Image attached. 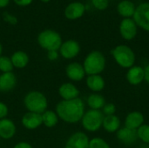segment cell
<instances>
[{
  "label": "cell",
  "mask_w": 149,
  "mask_h": 148,
  "mask_svg": "<svg viewBox=\"0 0 149 148\" xmlns=\"http://www.w3.org/2000/svg\"><path fill=\"white\" fill-rule=\"evenodd\" d=\"M127 81L131 85H139L145 80L144 68L140 65H134L127 69L126 74Z\"/></svg>",
  "instance_id": "cell-13"
},
{
  "label": "cell",
  "mask_w": 149,
  "mask_h": 148,
  "mask_svg": "<svg viewBox=\"0 0 149 148\" xmlns=\"http://www.w3.org/2000/svg\"><path fill=\"white\" fill-rule=\"evenodd\" d=\"M101 112L104 114V116L113 115L116 113V106L113 103H106L104 107L101 109Z\"/></svg>",
  "instance_id": "cell-29"
},
{
  "label": "cell",
  "mask_w": 149,
  "mask_h": 148,
  "mask_svg": "<svg viewBox=\"0 0 149 148\" xmlns=\"http://www.w3.org/2000/svg\"><path fill=\"white\" fill-rule=\"evenodd\" d=\"M106 64L107 59L105 55L101 51L94 50L86 56L83 62V67L87 76L98 75L104 72Z\"/></svg>",
  "instance_id": "cell-2"
},
{
  "label": "cell",
  "mask_w": 149,
  "mask_h": 148,
  "mask_svg": "<svg viewBox=\"0 0 149 148\" xmlns=\"http://www.w3.org/2000/svg\"><path fill=\"white\" fill-rule=\"evenodd\" d=\"M137 137L138 140H141L143 143L149 145V125L148 124H143L141 126H140L137 130Z\"/></svg>",
  "instance_id": "cell-26"
},
{
  "label": "cell",
  "mask_w": 149,
  "mask_h": 148,
  "mask_svg": "<svg viewBox=\"0 0 149 148\" xmlns=\"http://www.w3.org/2000/svg\"><path fill=\"white\" fill-rule=\"evenodd\" d=\"M16 125L10 119L0 120V138L3 140H10L16 134Z\"/></svg>",
  "instance_id": "cell-19"
},
{
  "label": "cell",
  "mask_w": 149,
  "mask_h": 148,
  "mask_svg": "<svg viewBox=\"0 0 149 148\" xmlns=\"http://www.w3.org/2000/svg\"><path fill=\"white\" fill-rule=\"evenodd\" d=\"M58 52L59 55L65 59H73L79 54L80 45L76 40L68 39L62 43Z\"/></svg>",
  "instance_id": "cell-9"
},
{
  "label": "cell",
  "mask_w": 149,
  "mask_h": 148,
  "mask_svg": "<svg viewBox=\"0 0 149 148\" xmlns=\"http://www.w3.org/2000/svg\"><path fill=\"white\" fill-rule=\"evenodd\" d=\"M16 85L17 77L12 72L0 74V92H9L12 91Z\"/></svg>",
  "instance_id": "cell-18"
},
{
  "label": "cell",
  "mask_w": 149,
  "mask_h": 148,
  "mask_svg": "<svg viewBox=\"0 0 149 148\" xmlns=\"http://www.w3.org/2000/svg\"><path fill=\"white\" fill-rule=\"evenodd\" d=\"M9 3H10V0H0V9L7 7Z\"/></svg>",
  "instance_id": "cell-37"
},
{
  "label": "cell",
  "mask_w": 149,
  "mask_h": 148,
  "mask_svg": "<svg viewBox=\"0 0 149 148\" xmlns=\"http://www.w3.org/2000/svg\"><path fill=\"white\" fill-rule=\"evenodd\" d=\"M37 40L38 45L46 51H58L63 43L61 35L52 29H46L39 32Z\"/></svg>",
  "instance_id": "cell-5"
},
{
  "label": "cell",
  "mask_w": 149,
  "mask_h": 148,
  "mask_svg": "<svg viewBox=\"0 0 149 148\" xmlns=\"http://www.w3.org/2000/svg\"><path fill=\"white\" fill-rule=\"evenodd\" d=\"M65 74L70 80L74 82L83 80L86 75L83 65L79 62H72L68 64L65 68Z\"/></svg>",
  "instance_id": "cell-12"
},
{
  "label": "cell",
  "mask_w": 149,
  "mask_h": 148,
  "mask_svg": "<svg viewBox=\"0 0 149 148\" xmlns=\"http://www.w3.org/2000/svg\"><path fill=\"white\" fill-rule=\"evenodd\" d=\"M10 58L13 66L17 69L24 68L29 63V56L24 51H17L13 52Z\"/></svg>",
  "instance_id": "cell-23"
},
{
  "label": "cell",
  "mask_w": 149,
  "mask_h": 148,
  "mask_svg": "<svg viewBox=\"0 0 149 148\" xmlns=\"http://www.w3.org/2000/svg\"><path fill=\"white\" fill-rule=\"evenodd\" d=\"M3 19L4 20V22H6L7 24H10V25H16L18 22L17 17L9 12H3Z\"/></svg>",
  "instance_id": "cell-31"
},
{
  "label": "cell",
  "mask_w": 149,
  "mask_h": 148,
  "mask_svg": "<svg viewBox=\"0 0 149 148\" xmlns=\"http://www.w3.org/2000/svg\"><path fill=\"white\" fill-rule=\"evenodd\" d=\"M13 65L10 60V58L7 56H1L0 57V72L2 73L5 72H11L13 71Z\"/></svg>",
  "instance_id": "cell-27"
},
{
  "label": "cell",
  "mask_w": 149,
  "mask_h": 148,
  "mask_svg": "<svg viewBox=\"0 0 149 148\" xmlns=\"http://www.w3.org/2000/svg\"><path fill=\"white\" fill-rule=\"evenodd\" d=\"M116 137L118 140L124 145H133L138 140L136 130H132L125 126L120 127L116 133Z\"/></svg>",
  "instance_id": "cell-17"
},
{
  "label": "cell",
  "mask_w": 149,
  "mask_h": 148,
  "mask_svg": "<svg viewBox=\"0 0 149 148\" xmlns=\"http://www.w3.org/2000/svg\"><path fill=\"white\" fill-rule=\"evenodd\" d=\"M144 115L139 111H133L129 113L124 121V126L132 130H137L144 124Z\"/></svg>",
  "instance_id": "cell-15"
},
{
  "label": "cell",
  "mask_w": 149,
  "mask_h": 148,
  "mask_svg": "<svg viewBox=\"0 0 149 148\" xmlns=\"http://www.w3.org/2000/svg\"><path fill=\"white\" fill-rule=\"evenodd\" d=\"M119 31L122 38L127 41H131L137 36L138 26L133 18H123L120 23Z\"/></svg>",
  "instance_id": "cell-8"
},
{
  "label": "cell",
  "mask_w": 149,
  "mask_h": 148,
  "mask_svg": "<svg viewBox=\"0 0 149 148\" xmlns=\"http://www.w3.org/2000/svg\"><path fill=\"white\" fill-rule=\"evenodd\" d=\"M111 54L117 65L124 69H129L135 64V53L133 49L127 44H119L115 46L112 50Z\"/></svg>",
  "instance_id": "cell-4"
},
{
  "label": "cell",
  "mask_w": 149,
  "mask_h": 148,
  "mask_svg": "<svg viewBox=\"0 0 149 148\" xmlns=\"http://www.w3.org/2000/svg\"><path fill=\"white\" fill-rule=\"evenodd\" d=\"M42 124V114L28 112L22 117V125L28 130L37 129Z\"/></svg>",
  "instance_id": "cell-16"
},
{
  "label": "cell",
  "mask_w": 149,
  "mask_h": 148,
  "mask_svg": "<svg viewBox=\"0 0 149 148\" xmlns=\"http://www.w3.org/2000/svg\"><path fill=\"white\" fill-rule=\"evenodd\" d=\"M93 6L99 10H105L109 5V0H91Z\"/></svg>",
  "instance_id": "cell-30"
},
{
  "label": "cell",
  "mask_w": 149,
  "mask_h": 148,
  "mask_svg": "<svg viewBox=\"0 0 149 148\" xmlns=\"http://www.w3.org/2000/svg\"><path fill=\"white\" fill-rule=\"evenodd\" d=\"M8 113H9V109L7 105L0 101V120L5 119L8 115Z\"/></svg>",
  "instance_id": "cell-32"
},
{
  "label": "cell",
  "mask_w": 149,
  "mask_h": 148,
  "mask_svg": "<svg viewBox=\"0 0 149 148\" xmlns=\"http://www.w3.org/2000/svg\"><path fill=\"white\" fill-rule=\"evenodd\" d=\"M2 52H3V46H2V44L0 43V57L2 56Z\"/></svg>",
  "instance_id": "cell-38"
},
{
  "label": "cell",
  "mask_w": 149,
  "mask_h": 148,
  "mask_svg": "<svg viewBox=\"0 0 149 148\" xmlns=\"http://www.w3.org/2000/svg\"><path fill=\"white\" fill-rule=\"evenodd\" d=\"M14 3L19 7H25L31 4L33 0H13Z\"/></svg>",
  "instance_id": "cell-34"
},
{
  "label": "cell",
  "mask_w": 149,
  "mask_h": 148,
  "mask_svg": "<svg viewBox=\"0 0 149 148\" xmlns=\"http://www.w3.org/2000/svg\"><path fill=\"white\" fill-rule=\"evenodd\" d=\"M89 148H111L110 145L102 138L95 137L90 140Z\"/></svg>",
  "instance_id": "cell-28"
},
{
  "label": "cell",
  "mask_w": 149,
  "mask_h": 148,
  "mask_svg": "<svg viewBox=\"0 0 149 148\" xmlns=\"http://www.w3.org/2000/svg\"><path fill=\"white\" fill-rule=\"evenodd\" d=\"M86 5L79 1L70 3L65 9L64 15L69 20H77L82 17L86 12Z\"/></svg>",
  "instance_id": "cell-11"
},
{
  "label": "cell",
  "mask_w": 149,
  "mask_h": 148,
  "mask_svg": "<svg viewBox=\"0 0 149 148\" xmlns=\"http://www.w3.org/2000/svg\"><path fill=\"white\" fill-rule=\"evenodd\" d=\"M59 57V52L58 51H47V58L51 61H55Z\"/></svg>",
  "instance_id": "cell-33"
},
{
  "label": "cell",
  "mask_w": 149,
  "mask_h": 148,
  "mask_svg": "<svg viewBox=\"0 0 149 148\" xmlns=\"http://www.w3.org/2000/svg\"><path fill=\"white\" fill-rule=\"evenodd\" d=\"M104 114L100 110H93L89 109L88 111L85 112L81 124L83 128L90 133H94L99 131L102 127Z\"/></svg>",
  "instance_id": "cell-6"
},
{
  "label": "cell",
  "mask_w": 149,
  "mask_h": 148,
  "mask_svg": "<svg viewBox=\"0 0 149 148\" xmlns=\"http://www.w3.org/2000/svg\"><path fill=\"white\" fill-rule=\"evenodd\" d=\"M58 116L55 111L52 110H46L44 113H42V122L48 128L54 127L58 122Z\"/></svg>",
  "instance_id": "cell-25"
},
{
  "label": "cell",
  "mask_w": 149,
  "mask_h": 148,
  "mask_svg": "<svg viewBox=\"0 0 149 148\" xmlns=\"http://www.w3.org/2000/svg\"><path fill=\"white\" fill-rule=\"evenodd\" d=\"M90 139L84 132L72 133L66 140L65 148H89Z\"/></svg>",
  "instance_id": "cell-10"
},
{
  "label": "cell",
  "mask_w": 149,
  "mask_h": 148,
  "mask_svg": "<svg viewBox=\"0 0 149 148\" xmlns=\"http://www.w3.org/2000/svg\"><path fill=\"white\" fill-rule=\"evenodd\" d=\"M55 112L64 122L76 124L81 121L86 112V105L80 98L71 100H61L57 104Z\"/></svg>",
  "instance_id": "cell-1"
},
{
  "label": "cell",
  "mask_w": 149,
  "mask_h": 148,
  "mask_svg": "<svg viewBox=\"0 0 149 148\" xmlns=\"http://www.w3.org/2000/svg\"><path fill=\"white\" fill-rule=\"evenodd\" d=\"M136 9V5L131 0H122L117 5L119 15L124 18H132Z\"/></svg>",
  "instance_id": "cell-22"
},
{
  "label": "cell",
  "mask_w": 149,
  "mask_h": 148,
  "mask_svg": "<svg viewBox=\"0 0 149 148\" xmlns=\"http://www.w3.org/2000/svg\"><path fill=\"white\" fill-rule=\"evenodd\" d=\"M24 105L28 112L42 114L47 110L48 100L41 92L31 91L24 96Z\"/></svg>",
  "instance_id": "cell-3"
},
{
  "label": "cell",
  "mask_w": 149,
  "mask_h": 148,
  "mask_svg": "<svg viewBox=\"0 0 149 148\" xmlns=\"http://www.w3.org/2000/svg\"><path fill=\"white\" fill-rule=\"evenodd\" d=\"M132 18L139 28L149 32V2H143L136 6Z\"/></svg>",
  "instance_id": "cell-7"
},
{
  "label": "cell",
  "mask_w": 149,
  "mask_h": 148,
  "mask_svg": "<svg viewBox=\"0 0 149 148\" xmlns=\"http://www.w3.org/2000/svg\"><path fill=\"white\" fill-rule=\"evenodd\" d=\"M13 148H33V147H31V144H29L28 142L21 141V142H18L17 144H16Z\"/></svg>",
  "instance_id": "cell-35"
},
{
  "label": "cell",
  "mask_w": 149,
  "mask_h": 148,
  "mask_svg": "<svg viewBox=\"0 0 149 148\" xmlns=\"http://www.w3.org/2000/svg\"><path fill=\"white\" fill-rule=\"evenodd\" d=\"M120 126H121L120 119L116 114L104 117L102 127L106 132L109 133H117L120 129Z\"/></svg>",
  "instance_id": "cell-21"
},
{
  "label": "cell",
  "mask_w": 149,
  "mask_h": 148,
  "mask_svg": "<svg viewBox=\"0 0 149 148\" xmlns=\"http://www.w3.org/2000/svg\"><path fill=\"white\" fill-rule=\"evenodd\" d=\"M41 2H43V3H49L51 0H40Z\"/></svg>",
  "instance_id": "cell-39"
},
{
  "label": "cell",
  "mask_w": 149,
  "mask_h": 148,
  "mask_svg": "<svg viewBox=\"0 0 149 148\" xmlns=\"http://www.w3.org/2000/svg\"><path fill=\"white\" fill-rule=\"evenodd\" d=\"M86 104L90 109L101 111V109L106 105V99L104 96H102L101 94L94 92L88 96L86 99Z\"/></svg>",
  "instance_id": "cell-24"
},
{
  "label": "cell",
  "mask_w": 149,
  "mask_h": 148,
  "mask_svg": "<svg viewBox=\"0 0 149 148\" xmlns=\"http://www.w3.org/2000/svg\"><path fill=\"white\" fill-rule=\"evenodd\" d=\"M86 84L89 90L96 93H98L99 92H101L106 86L105 79L100 74L87 76L86 79Z\"/></svg>",
  "instance_id": "cell-20"
},
{
  "label": "cell",
  "mask_w": 149,
  "mask_h": 148,
  "mask_svg": "<svg viewBox=\"0 0 149 148\" xmlns=\"http://www.w3.org/2000/svg\"><path fill=\"white\" fill-rule=\"evenodd\" d=\"M144 74H145V81L149 85V64L144 68Z\"/></svg>",
  "instance_id": "cell-36"
},
{
  "label": "cell",
  "mask_w": 149,
  "mask_h": 148,
  "mask_svg": "<svg viewBox=\"0 0 149 148\" xmlns=\"http://www.w3.org/2000/svg\"><path fill=\"white\" fill-rule=\"evenodd\" d=\"M58 94L62 98V100H71L79 98V90L72 83L65 82L59 86Z\"/></svg>",
  "instance_id": "cell-14"
}]
</instances>
